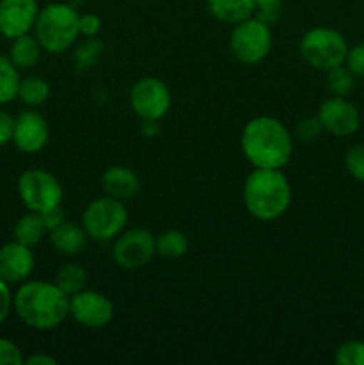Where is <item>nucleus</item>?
Masks as SVG:
<instances>
[{
	"mask_svg": "<svg viewBox=\"0 0 364 365\" xmlns=\"http://www.w3.org/2000/svg\"><path fill=\"white\" fill-rule=\"evenodd\" d=\"M13 309L27 327L54 330L70 314V298L56 284L25 282L13 296Z\"/></svg>",
	"mask_w": 364,
	"mask_h": 365,
	"instance_id": "obj_1",
	"label": "nucleus"
},
{
	"mask_svg": "<svg viewBox=\"0 0 364 365\" xmlns=\"http://www.w3.org/2000/svg\"><path fill=\"white\" fill-rule=\"evenodd\" d=\"M241 148L252 166L282 170L293 155V138L282 121L259 116L243 128Z\"/></svg>",
	"mask_w": 364,
	"mask_h": 365,
	"instance_id": "obj_2",
	"label": "nucleus"
},
{
	"mask_svg": "<svg viewBox=\"0 0 364 365\" xmlns=\"http://www.w3.org/2000/svg\"><path fill=\"white\" fill-rule=\"evenodd\" d=\"M243 202L256 220L273 221L288 210L291 185L280 170L256 168L245 180Z\"/></svg>",
	"mask_w": 364,
	"mask_h": 365,
	"instance_id": "obj_3",
	"label": "nucleus"
},
{
	"mask_svg": "<svg viewBox=\"0 0 364 365\" xmlns=\"http://www.w3.org/2000/svg\"><path fill=\"white\" fill-rule=\"evenodd\" d=\"M81 14L68 4H50L43 7L34 24L36 39L43 50L61 53L70 48L79 38Z\"/></svg>",
	"mask_w": 364,
	"mask_h": 365,
	"instance_id": "obj_4",
	"label": "nucleus"
},
{
	"mask_svg": "<svg viewBox=\"0 0 364 365\" xmlns=\"http://www.w3.org/2000/svg\"><path fill=\"white\" fill-rule=\"evenodd\" d=\"M348 43L341 32L328 27H314L303 34L300 41V56L314 70L327 71L345 64Z\"/></svg>",
	"mask_w": 364,
	"mask_h": 365,
	"instance_id": "obj_5",
	"label": "nucleus"
},
{
	"mask_svg": "<svg viewBox=\"0 0 364 365\" xmlns=\"http://www.w3.org/2000/svg\"><path fill=\"white\" fill-rule=\"evenodd\" d=\"M128 214L123 202L111 196L95 200L82 214V227L95 241H111L123 232Z\"/></svg>",
	"mask_w": 364,
	"mask_h": 365,
	"instance_id": "obj_6",
	"label": "nucleus"
},
{
	"mask_svg": "<svg viewBox=\"0 0 364 365\" xmlns=\"http://www.w3.org/2000/svg\"><path fill=\"white\" fill-rule=\"evenodd\" d=\"M270 25L263 24L256 16L236 24L231 34V50L236 59L246 64L261 63L271 50Z\"/></svg>",
	"mask_w": 364,
	"mask_h": 365,
	"instance_id": "obj_7",
	"label": "nucleus"
},
{
	"mask_svg": "<svg viewBox=\"0 0 364 365\" xmlns=\"http://www.w3.org/2000/svg\"><path fill=\"white\" fill-rule=\"evenodd\" d=\"M18 195L32 212H45L61 205L63 187L52 173L45 170H27L18 178Z\"/></svg>",
	"mask_w": 364,
	"mask_h": 365,
	"instance_id": "obj_8",
	"label": "nucleus"
},
{
	"mask_svg": "<svg viewBox=\"0 0 364 365\" xmlns=\"http://www.w3.org/2000/svg\"><path fill=\"white\" fill-rule=\"evenodd\" d=\"M131 107L143 121H159L171 107L168 86L156 77H145L131 89Z\"/></svg>",
	"mask_w": 364,
	"mask_h": 365,
	"instance_id": "obj_9",
	"label": "nucleus"
},
{
	"mask_svg": "<svg viewBox=\"0 0 364 365\" xmlns=\"http://www.w3.org/2000/svg\"><path fill=\"white\" fill-rule=\"evenodd\" d=\"M156 253V237L145 228L120 234L113 248L114 262L127 271L145 267Z\"/></svg>",
	"mask_w": 364,
	"mask_h": 365,
	"instance_id": "obj_10",
	"label": "nucleus"
},
{
	"mask_svg": "<svg viewBox=\"0 0 364 365\" xmlns=\"http://www.w3.org/2000/svg\"><path fill=\"white\" fill-rule=\"evenodd\" d=\"M70 316L86 328H103L113 321L114 305L102 292L81 291L70 298Z\"/></svg>",
	"mask_w": 364,
	"mask_h": 365,
	"instance_id": "obj_11",
	"label": "nucleus"
},
{
	"mask_svg": "<svg viewBox=\"0 0 364 365\" xmlns=\"http://www.w3.org/2000/svg\"><path fill=\"white\" fill-rule=\"evenodd\" d=\"M318 120L328 134L346 138L359 130L360 114L357 107L346 100V96H332L320 106Z\"/></svg>",
	"mask_w": 364,
	"mask_h": 365,
	"instance_id": "obj_12",
	"label": "nucleus"
},
{
	"mask_svg": "<svg viewBox=\"0 0 364 365\" xmlns=\"http://www.w3.org/2000/svg\"><path fill=\"white\" fill-rule=\"evenodd\" d=\"M38 14V0H0V34L7 39L29 34Z\"/></svg>",
	"mask_w": 364,
	"mask_h": 365,
	"instance_id": "obj_13",
	"label": "nucleus"
},
{
	"mask_svg": "<svg viewBox=\"0 0 364 365\" xmlns=\"http://www.w3.org/2000/svg\"><path fill=\"white\" fill-rule=\"evenodd\" d=\"M49 123L45 118L34 110H24L14 118L13 139L18 150L25 153H36L49 141Z\"/></svg>",
	"mask_w": 364,
	"mask_h": 365,
	"instance_id": "obj_14",
	"label": "nucleus"
},
{
	"mask_svg": "<svg viewBox=\"0 0 364 365\" xmlns=\"http://www.w3.org/2000/svg\"><path fill=\"white\" fill-rule=\"evenodd\" d=\"M34 269V255L21 242H7L0 248V278L6 284H21Z\"/></svg>",
	"mask_w": 364,
	"mask_h": 365,
	"instance_id": "obj_15",
	"label": "nucleus"
},
{
	"mask_svg": "<svg viewBox=\"0 0 364 365\" xmlns=\"http://www.w3.org/2000/svg\"><path fill=\"white\" fill-rule=\"evenodd\" d=\"M102 187L107 196L120 202L132 200L139 192V178L125 166H113L103 173Z\"/></svg>",
	"mask_w": 364,
	"mask_h": 365,
	"instance_id": "obj_16",
	"label": "nucleus"
},
{
	"mask_svg": "<svg viewBox=\"0 0 364 365\" xmlns=\"http://www.w3.org/2000/svg\"><path fill=\"white\" fill-rule=\"evenodd\" d=\"M49 234L54 248L64 255H77L79 252H82L89 239L84 227H79L77 223H71V221H63Z\"/></svg>",
	"mask_w": 364,
	"mask_h": 365,
	"instance_id": "obj_17",
	"label": "nucleus"
},
{
	"mask_svg": "<svg viewBox=\"0 0 364 365\" xmlns=\"http://www.w3.org/2000/svg\"><path fill=\"white\" fill-rule=\"evenodd\" d=\"M207 9L223 24H239L256 13L253 0H207Z\"/></svg>",
	"mask_w": 364,
	"mask_h": 365,
	"instance_id": "obj_18",
	"label": "nucleus"
},
{
	"mask_svg": "<svg viewBox=\"0 0 364 365\" xmlns=\"http://www.w3.org/2000/svg\"><path fill=\"white\" fill-rule=\"evenodd\" d=\"M41 45L36 39V36L24 34L18 36L13 39V45H11L9 59L18 70H29V68H34L38 64L39 56H41Z\"/></svg>",
	"mask_w": 364,
	"mask_h": 365,
	"instance_id": "obj_19",
	"label": "nucleus"
},
{
	"mask_svg": "<svg viewBox=\"0 0 364 365\" xmlns=\"http://www.w3.org/2000/svg\"><path fill=\"white\" fill-rule=\"evenodd\" d=\"M45 234H49V228H46L45 221H43L39 212H32L31 210L29 214L21 216L18 223L14 225V241L29 246V248L39 245L43 237H45Z\"/></svg>",
	"mask_w": 364,
	"mask_h": 365,
	"instance_id": "obj_20",
	"label": "nucleus"
},
{
	"mask_svg": "<svg viewBox=\"0 0 364 365\" xmlns=\"http://www.w3.org/2000/svg\"><path fill=\"white\" fill-rule=\"evenodd\" d=\"M188 248V237H186L182 232L168 230L156 239V252L157 255H161L163 259H181L182 255H186Z\"/></svg>",
	"mask_w": 364,
	"mask_h": 365,
	"instance_id": "obj_21",
	"label": "nucleus"
},
{
	"mask_svg": "<svg viewBox=\"0 0 364 365\" xmlns=\"http://www.w3.org/2000/svg\"><path fill=\"white\" fill-rule=\"evenodd\" d=\"M20 81L18 68L11 63L9 57L0 56V106L13 102L16 98Z\"/></svg>",
	"mask_w": 364,
	"mask_h": 365,
	"instance_id": "obj_22",
	"label": "nucleus"
},
{
	"mask_svg": "<svg viewBox=\"0 0 364 365\" xmlns=\"http://www.w3.org/2000/svg\"><path fill=\"white\" fill-rule=\"evenodd\" d=\"M50 96V86L45 78L41 77H27L20 81V88H18V98L27 106L36 107L41 106L49 100Z\"/></svg>",
	"mask_w": 364,
	"mask_h": 365,
	"instance_id": "obj_23",
	"label": "nucleus"
},
{
	"mask_svg": "<svg viewBox=\"0 0 364 365\" xmlns=\"http://www.w3.org/2000/svg\"><path fill=\"white\" fill-rule=\"evenodd\" d=\"M86 271L82 269L81 266L77 264H66L59 269L56 277V285L68 296L71 298L74 294L77 292L84 291V285H86Z\"/></svg>",
	"mask_w": 364,
	"mask_h": 365,
	"instance_id": "obj_24",
	"label": "nucleus"
},
{
	"mask_svg": "<svg viewBox=\"0 0 364 365\" xmlns=\"http://www.w3.org/2000/svg\"><path fill=\"white\" fill-rule=\"evenodd\" d=\"M353 77H355V75L348 70V66L339 64V66L330 68V70H327L328 91H330L334 96L350 95V91L353 89V84H355Z\"/></svg>",
	"mask_w": 364,
	"mask_h": 365,
	"instance_id": "obj_25",
	"label": "nucleus"
},
{
	"mask_svg": "<svg viewBox=\"0 0 364 365\" xmlns=\"http://www.w3.org/2000/svg\"><path fill=\"white\" fill-rule=\"evenodd\" d=\"M103 52V45L100 39L96 38H88L82 45H79V48L75 50V66L77 70H91L98 59L102 57Z\"/></svg>",
	"mask_w": 364,
	"mask_h": 365,
	"instance_id": "obj_26",
	"label": "nucleus"
},
{
	"mask_svg": "<svg viewBox=\"0 0 364 365\" xmlns=\"http://www.w3.org/2000/svg\"><path fill=\"white\" fill-rule=\"evenodd\" d=\"M335 364L339 365H364V342L348 341L335 351Z\"/></svg>",
	"mask_w": 364,
	"mask_h": 365,
	"instance_id": "obj_27",
	"label": "nucleus"
},
{
	"mask_svg": "<svg viewBox=\"0 0 364 365\" xmlns=\"http://www.w3.org/2000/svg\"><path fill=\"white\" fill-rule=\"evenodd\" d=\"M256 18L266 25L277 24L282 14V0H253Z\"/></svg>",
	"mask_w": 364,
	"mask_h": 365,
	"instance_id": "obj_28",
	"label": "nucleus"
},
{
	"mask_svg": "<svg viewBox=\"0 0 364 365\" xmlns=\"http://www.w3.org/2000/svg\"><path fill=\"white\" fill-rule=\"evenodd\" d=\"M345 166L355 180L364 182V145H355L346 152Z\"/></svg>",
	"mask_w": 364,
	"mask_h": 365,
	"instance_id": "obj_29",
	"label": "nucleus"
},
{
	"mask_svg": "<svg viewBox=\"0 0 364 365\" xmlns=\"http://www.w3.org/2000/svg\"><path fill=\"white\" fill-rule=\"evenodd\" d=\"M24 362L20 348L7 339H0V365H21Z\"/></svg>",
	"mask_w": 364,
	"mask_h": 365,
	"instance_id": "obj_30",
	"label": "nucleus"
},
{
	"mask_svg": "<svg viewBox=\"0 0 364 365\" xmlns=\"http://www.w3.org/2000/svg\"><path fill=\"white\" fill-rule=\"evenodd\" d=\"M323 130L320 120L316 118H305L298 123V128H296V134H298V139L303 143L314 141V139L320 135V132Z\"/></svg>",
	"mask_w": 364,
	"mask_h": 365,
	"instance_id": "obj_31",
	"label": "nucleus"
},
{
	"mask_svg": "<svg viewBox=\"0 0 364 365\" xmlns=\"http://www.w3.org/2000/svg\"><path fill=\"white\" fill-rule=\"evenodd\" d=\"M345 63L353 75L364 78V43H359L348 50Z\"/></svg>",
	"mask_w": 364,
	"mask_h": 365,
	"instance_id": "obj_32",
	"label": "nucleus"
},
{
	"mask_svg": "<svg viewBox=\"0 0 364 365\" xmlns=\"http://www.w3.org/2000/svg\"><path fill=\"white\" fill-rule=\"evenodd\" d=\"M100 27H102V24H100V18L96 14H82L81 20H79V31L86 38H95Z\"/></svg>",
	"mask_w": 364,
	"mask_h": 365,
	"instance_id": "obj_33",
	"label": "nucleus"
},
{
	"mask_svg": "<svg viewBox=\"0 0 364 365\" xmlns=\"http://www.w3.org/2000/svg\"><path fill=\"white\" fill-rule=\"evenodd\" d=\"M11 309H13V294L9 291V284L0 278V324L9 316Z\"/></svg>",
	"mask_w": 364,
	"mask_h": 365,
	"instance_id": "obj_34",
	"label": "nucleus"
},
{
	"mask_svg": "<svg viewBox=\"0 0 364 365\" xmlns=\"http://www.w3.org/2000/svg\"><path fill=\"white\" fill-rule=\"evenodd\" d=\"M13 127L14 118H11L6 110L0 109V146L13 139Z\"/></svg>",
	"mask_w": 364,
	"mask_h": 365,
	"instance_id": "obj_35",
	"label": "nucleus"
},
{
	"mask_svg": "<svg viewBox=\"0 0 364 365\" xmlns=\"http://www.w3.org/2000/svg\"><path fill=\"white\" fill-rule=\"evenodd\" d=\"M39 214H41V217H43V221H45L49 232L54 230L56 227H59L63 221H66L64 220V212H63V209H61V205L52 207V209L45 210V212H39Z\"/></svg>",
	"mask_w": 364,
	"mask_h": 365,
	"instance_id": "obj_36",
	"label": "nucleus"
},
{
	"mask_svg": "<svg viewBox=\"0 0 364 365\" xmlns=\"http://www.w3.org/2000/svg\"><path fill=\"white\" fill-rule=\"evenodd\" d=\"M25 364L27 365H56L57 360L54 359V356L43 355V353H36V355L29 356V359L25 360Z\"/></svg>",
	"mask_w": 364,
	"mask_h": 365,
	"instance_id": "obj_37",
	"label": "nucleus"
},
{
	"mask_svg": "<svg viewBox=\"0 0 364 365\" xmlns=\"http://www.w3.org/2000/svg\"><path fill=\"white\" fill-rule=\"evenodd\" d=\"M141 132L146 135V138H153V135L159 132V127H157V121H143Z\"/></svg>",
	"mask_w": 364,
	"mask_h": 365,
	"instance_id": "obj_38",
	"label": "nucleus"
}]
</instances>
